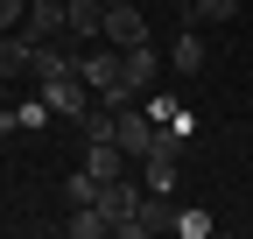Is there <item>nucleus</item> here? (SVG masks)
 I'll return each instance as SVG.
<instances>
[{"instance_id":"f257e3e1","label":"nucleus","mask_w":253,"mask_h":239,"mask_svg":"<svg viewBox=\"0 0 253 239\" xmlns=\"http://www.w3.org/2000/svg\"><path fill=\"white\" fill-rule=\"evenodd\" d=\"M36 92H42V106H49V120H71V127H78V120L91 113V84L71 71V78H49V84H36Z\"/></svg>"},{"instance_id":"f03ea898","label":"nucleus","mask_w":253,"mask_h":239,"mask_svg":"<svg viewBox=\"0 0 253 239\" xmlns=\"http://www.w3.org/2000/svg\"><path fill=\"white\" fill-rule=\"evenodd\" d=\"M155 78H162V56H155L148 42H126L120 49V84L141 99V92H155Z\"/></svg>"},{"instance_id":"7ed1b4c3","label":"nucleus","mask_w":253,"mask_h":239,"mask_svg":"<svg viewBox=\"0 0 253 239\" xmlns=\"http://www.w3.org/2000/svg\"><path fill=\"white\" fill-rule=\"evenodd\" d=\"M78 78L91 84V99H99V92H126V84H120V49H84L78 56Z\"/></svg>"},{"instance_id":"20e7f679","label":"nucleus","mask_w":253,"mask_h":239,"mask_svg":"<svg viewBox=\"0 0 253 239\" xmlns=\"http://www.w3.org/2000/svg\"><path fill=\"white\" fill-rule=\"evenodd\" d=\"M99 36L113 42V49H126V42H148V14L134 7V0H120V7H106V28Z\"/></svg>"},{"instance_id":"39448f33","label":"nucleus","mask_w":253,"mask_h":239,"mask_svg":"<svg viewBox=\"0 0 253 239\" xmlns=\"http://www.w3.org/2000/svg\"><path fill=\"white\" fill-rule=\"evenodd\" d=\"M21 36H28V42H56V36H63V0H28ZM63 42H71V36H63Z\"/></svg>"},{"instance_id":"423d86ee","label":"nucleus","mask_w":253,"mask_h":239,"mask_svg":"<svg viewBox=\"0 0 253 239\" xmlns=\"http://www.w3.org/2000/svg\"><path fill=\"white\" fill-rule=\"evenodd\" d=\"M71 71H78V56L63 49V36H56V42H36V49H28V78H36V84H49V78H71Z\"/></svg>"},{"instance_id":"0eeeda50","label":"nucleus","mask_w":253,"mask_h":239,"mask_svg":"<svg viewBox=\"0 0 253 239\" xmlns=\"http://www.w3.org/2000/svg\"><path fill=\"white\" fill-rule=\"evenodd\" d=\"M99 28H106L99 0H63V36H71V42H99Z\"/></svg>"},{"instance_id":"6e6552de","label":"nucleus","mask_w":253,"mask_h":239,"mask_svg":"<svg viewBox=\"0 0 253 239\" xmlns=\"http://www.w3.org/2000/svg\"><path fill=\"white\" fill-rule=\"evenodd\" d=\"M120 148H126V155H148V148H155V120L141 113V106H120Z\"/></svg>"},{"instance_id":"1a4fd4ad","label":"nucleus","mask_w":253,"mask_h":239,"mask_svg":"<svg viewBox=\"0 0 253 239\" xmlns=\"http://www.w3.org/2000/svg\"><path fill=\"white\" fill-rule=\"evenodd\" d=\"M204 56H211V42L197 36V28H176V49H169L176 78H197V71H204Z\"/></svg>"},{"instance_id":"9d476101","label":"nucleus","mask_w":253,"mask_h":239,"mask_svg":"<svg viewBox=\"0 0 253 239\" xmlns=\"http://www.w3.org/2000/svg\"><path fill=\"white\" fill-rule=\"evenodd\" d=\"M28 49H36V42H28L21 28H14V36H0V78H7V84L28 78Z\"/></svg>"},{"instance_id":"9b49d317","label":"nucleus","mask_w":253,"mask_h":239,"mask_svg":"<svg viewBox=\"0 0 253 239\" xmlns=\"http://www.w3.org/2000/svg\"><path fill=\"white\" fill-rule=\"evenodd\" d=\"M63 225H71V239H106V232H113V218L99 211V204H71Z\"/></svg>"},{"instance_id":"f8f14e48","label":"nucleus","mask_w":253,"mask_h":239,"mask_svg":"<svg viewBox=\"0 0 253 239\" xmlns=\"http://www.w3.org/2000/svg\"><path fill=\"white\" fill-rule=\"evenodd\" d=\"M141 162H148V169H141V183H148L155 197H169V190H176V155H141Z\"/></svg>"},{"instance_id":"ddd939ff","label":"nucleus","mask_w":253,"mask_h":239,"mask_svg":"<svg viewBox=\"0 0 253 239\" xmlns=\"http://www.w3.org/2000/svg\"><path fill=\"white\" fill-rule=\"evenodd\" d=\"M169 232L176 239H211V211H197V204L190 211H169Z\"/></svg>"},{"instance_id":"4468645a","label":"nucleus","mask_w":253,"mask_h":239,"mask_svg":"<svg viewBox=\"0 0 253 239\" xmlns=\"http://www.w3.org/2000/svg\"><path fill=\"white\" fill-rule=\"evenodd\" d=\"M14 127H21V134H36V127H49V106H42V92L14 106Z\"/></svg>"},{"instance_id":"2eb2a0df","label":"nucleus","mask_w":253,"mask_h":239,"mask_svg":"<svg viewBox=\"0 0 253 239\" xmlns=\"http://www.w3.org/2000/svg\"><path fill=\"white\" fill-rule=\"evenodd\" d=\"M99 197V176L91 169H71V183H63V204H91Z\"/></svg>"},{"instance_id":"dca6fc26","label":"nucleus","mask_w":253,"mask_h":239,"mask_svg":"<svg viewBox=\"0 0 253 239\" xmlns=\"http://www.w3.org/2000/svg\"><path fill=\"white\" fill-rule=\"evenodd\" d=\"M141 113H148V120H155V127H162V120H176V113H183V106H176V99H169V92H141Z\"/></svg>"},{"instance_id":"f3484780","label":"nucleus","mask_w":253,"mask_h":239,"mask_svg":"<svg viewBox=\"0 0 253 239\" xmlns=\"http://www.w3.org/2000/svg\"><path fill=\"white\" fill-rule=\"evenodd\" d=\"M21 14H28V0H0V36H14Z\"/></svg>"},{"instance_id":"a211bd4d","label":"nucleus","mask_w":253,"mask_h":239,"mask_svg":"<svg viewBox=\"0 0 253 239\" xmlns=\"http://www.w3.org/2000/svg\"><path fill=\"white\" fill-rule=\"evenodd\" d=\"M99 7H120V0H99Z\"/></svg>"},{"instance_id":"6ab92c4d","label":"nucleus","mask_w":253,"mask_h":239,"mask_svg":"<svg viewBox=\"0 0 253 239\" xmlns=\"http://www.w3.org/2000/svg\"><path fill=\"white\" fill-rule=\"evenodd\" d=\"M0 92H7V78H0Z\"/></svg>"}]
</instances>
